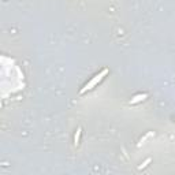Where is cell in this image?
Returning a JSON list of instances; mask_svg holds the SVG:
<instances>
[{
	"mask_svg": "<svg viewBox=\"0 0 175 175\" xmlns=\"http://www.w3.org/2000/svg\"><path fill=\"white\" fill-rule=\"evenodd\" d=\"M107 74H108V68H103V70H101L99 74H96V75L93 77V78H92V80L89 81V82H88V84L85 85L82 89H81V90H80V95H84L85 92L92 90V89H93L96 85L99 84V82H101V81H103V78L107 75Z\"/></svg>",
	"mask_w": 175,
	"mask_h": 175,
	"instance_id": "1",
	"label": "cell"
},
{
	"mask_svg": "<svg viewBox=\"0 0 175 175\" xmlns=\"http://www.w3.org/2000/svg\"><path fill=\"white\" fill-rule=\"evenodd\" d=\"M147 99H148V93H139V95H135L129 103L130 104H138V103H141V101H144V100H147Z\"/></svg>",
	"mask_w": 175,
	"mask_h": 175,
	"instance_id": "2",
	"label": "cell"
},
{
	"mask_svg": "<svg viewBox=\"0 0 175 175\" xmlns=\"http://www.w3.org/2000/svg\"><path fill=\"white\" fill-rule=\"evenodd\" d=\"M81 133H82V129H81V127H78V129H77V133H75V135H74V145H75V147H78V145H80Z\"/></svg>",
	"mask_w": 175,
	"mask_h": 175,
	"instance_id": "3",
	"label": "cell"
},
{
	"mask_svg": "<svg viewBox=\"0 0 175 175\" xmlns=\"http://www.w3.org/2000/svg\"><path fill=\"white\" fill-rule=\"evenodd\" d=\"M152 135H155V133H153V131H149V133H148L147 135H144L142 138L139 139V142H138V145H137V147H138V148H139V147H142L144 144H145V141H147V139L149 138V137H152Z\"/></svg>",
	"mask_w": 175,
	"mask_h": 175,
	"instance_id": "4",
	"label": "cell"
},
{
	"mask_svg": "<svg viewBox=\"0 0 175 175\" xmlns=\"http://www.w3.org/2000/svg\"><path fill=\"white\" fill-rule=\"evenodd\" d=\"M149 163H151V159H147V160H145V161H144L142 164H141V166H138V170H142V168H145V167H147V166H148V164H149Z\"/></svg>",
	"mask_w": 175,
	"mask_h": 175,
	"instance_id": "5",
	"label": "cell"
},
{
	"mask_svg": "<svg viewBox=\"0 0 175 175\" xmlns=\"http://www.w3.org/2000/svg\"><path fill=\"white\" fill-rule=\"evenodd\" d=\"M174 120H175V118H174Z\"/></svg>",
	"mask_w": 175,
	"mask_h": 175,
	"instance_id": "6",
	"label": "cell"
}]
</instances>
